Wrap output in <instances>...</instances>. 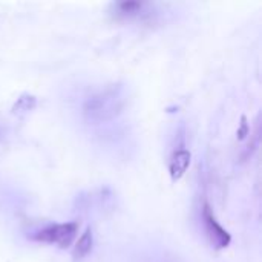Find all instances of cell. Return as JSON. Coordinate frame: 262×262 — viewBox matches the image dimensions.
<instances>
[{"instance_id": "obj_5", "label": "cell", "mask_w": 262, "mask_h": 262, "mask_svg": "<svg viewBox=\"0 0 262 262\" xmlns=\"http://www.w3.org/2000/svg\"><path fill=\"white\" fill-rule=\"evenodd\" d=\"M92 246H94V233H92V229L88 227L83 235L78 238V241L75 243L74 246V250H72V256L75 261H80L83 258H86L91 250H92Z\"/></svg>"}, {"instance_id": "obj_2", "label": "cell", "mask_w": 262, "mask_h": 262, "mask_svg": "<svg viewBox=\"0 0 262 262\" xmlns=\"http://www.w3.org/2000/svg\"><path fill=\"white\" fill-rule=\"evenodd\" d=\"M78 223H64V224H51L38 232H35L31 239L45 244H57L61 249H66L72 244L75 235L78 233Z\"/></svg>"}, {"instance_id": "obj_3", "label": "cell", "mask_w": 262, "mask_h": 262, "mask_svg": "<svg viewBox=\"0 0 262 262\" xmlns=\"http://www.w3.org/2000/svg\"><path fill=\"white\" fill-rule=\"evenodd\" d=\"M203 223H204V229H206V233H207L212 246H215L216 249H226L230 244V241H232L230 233L218 223L209 203H206L203 207Z\"/></svg>"}, {"instance_id": "obj_4", "label": "cell", "mask_w": 262, "mask_h": 262, "mask_svg": "<svg viewBox=\"0 0 262 262\" xmlns=\"http://www.w3.org/2000/svg\"><path fill=\"white\" fill-rule=\"evenodd\" d=\"M192 161V155L187 149H178L172 154L169 161V173L172 181H180L187 172Z\"/></svg>"}, {"instance_id": "obj_6", "label": "cell", "mask_w": 262, "mask_h": 262, "mask_svg": "<svg viewBox=\"0 0 262 262\" xmlns=\"http://www.w3.org/2000/svg\"><path fill=\"white\" fill-rule=\"evenodd\" d=\"M144 6H146V3H141V2H121V3H117L118 12L124 14V15H137Z\"/></svg>"}, {"instance_id": "obj_1", "label": "cell", "mask_w": 262, "mask_h": 262, "mask_svg": "<svg viewBox=\"0 0 262 262\" xmlns=\"http://www.w3.org/2000/svg\"><path fill=\"white\" fill-rule=\"evenodd\" d=\"M124 95L120 86H109L92 94L83 104V117L92 123H106L123 112Z\"/></svg>"}]
</instances>
